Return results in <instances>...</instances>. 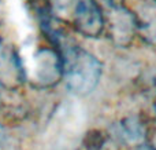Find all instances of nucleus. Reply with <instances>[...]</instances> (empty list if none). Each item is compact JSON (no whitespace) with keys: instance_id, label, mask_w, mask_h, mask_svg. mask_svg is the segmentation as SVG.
I'll use <instances>...</instances> for the list:
<instances>
[{"instance_id":"f257e3e1","label":"nucleus","mask_w":156,"mask_h":150,"mask_svg":"<svg viewBox=\"0 0 156 150\" xmlns=\"http://www.w3.org/2000/svg\"><path fill=\"white\" fill-rule=\"evenodd\" d=\"M26 70V90L52 92L62 87L65 63L60 52L37 35L19 44Z\"/></svg>"},{"instance_id":"f03ea898","label":"nucleus","mask_w":156,"mask_h":150,"mask_svg":"<svg viewBox=\"0 0 156 150\" xmlns=\"http://www.w3.org/2000/svg\"><path fill=\"white\" fill-rule=\"evenodd\" d=\"M60 55L65 63L63 90L73 98L83 99L93 95L107 73L105 61L83 41H78Z\"/></svg>"},{"instance_id":"7ed1b4c3","label":"nucleus","mask_w":156,"mask_h":150,"mask_svg":"<svg viewBox=\"0 0 156 150\" xmlns=\"http://www.w3.org/2000/svg\"><path fill=\"white\" fill-rule=\"evenodd\" d=\"M105 8L104 40L116 54L132 52L138 46L137 18L130 3Z\"/></svg>"},{"instance_id":"20e7f679","label":"nucleus","mask_w":156,"mask_h":150,"mask_svg":"<svg viewBox=\"0 0 156 150\" xmlns=\"http://www.w3.org/2000/svg\"><path fill=\"white\" fill-rule=\"evenodd\" d=\"M69 26L81 41L104 40L105 8L99 0H77Z\"/></svg>"},{"instance_id":"39448f33","label":"nucleus","mask_w":156,"mask_h":150,"mask_svg":"<svg viewBox=\"0 0 156 150\" xmlns=\"http://www.w3.org/2000/svg\"><path fill=\"white\" fill-rule=\"evenodd\" d=\"M152 117L145 113L134 112L121 117L111 124L107 131L110 141L123 150H134L148 143Z\"/></svg>"},{"instance_id":"423d86ee","label":"nucleus","mask_w":156,"mask_h":150,"mask_svg":"<svg viewBox=\"0 0 156 150\" xmlns=\"http://www.w3.org/2000/svg\"><path fill=\"white\" fill-rule=\"evenodd\" d=\"M0 85L10 91H26V70L16 43L4 40L0 46Z\"/></svg>"},{"instance_id":"0eeeda50","label":"nucleus","mask_w":156,"mask_h":150,"mask_svg":"<svg viewBox=\"0 0 156 150\" xmlns=\"http://www.w3.org/2000/svg\"><path fill=\"white\" fill-rule=\"evenodd\" d=\"M130 6L137 18L138 46L156 52V0H133Z\"/></svg>"},{"instance_id":"6e6552de","label":"nucleus","mask_w":156,"mask_h":150,"mask_svg":"<svg viewBox=\"0 0 156 150\" xmlns=\"http://www.w3.org/2000/svg\"><path fill=\"white\" fill-rule=\"evenodd\" d=\"M45 3L47 8L55 18L60 19L65 24H70L73 10L77 0H43Z\"/></svg>"},{"instance_id":"1a4fd4ad","label":"nucleus","mask_w":156,"mask_h":150,"mask_svg":"<svg viewBox=\"0 0 156 150\" xmlns=\"http://www.w3.org/2000/svg\"><path fill=\"white\" fill-rule=\"evenodd\" d=\"M148 143L152 146V149L156 150V121L152 118L151 121V128H149V139Z\"/></svg>"},{"instance_id":"9d476101","label":"nucleus","mask_w":156,"mask_h":150,"mask_svg":"<svg viewBox=\"0 0 156 150\" xmlns=\"http://www.w3.org/2000/svg\"><path fill=\"white\" fill-rule=\"evenodd\" d=\"M130 2H133V0H130Z\"/></svg>"}]
</instances>
